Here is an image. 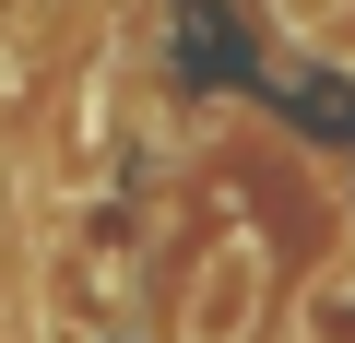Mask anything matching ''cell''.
<instances>
[{"instance_id": "1", "label": "cell", "mask_w": 355, "mask_h": 343, "mask_svg": "<svg viewBox=\"0 0 355 343\" xmlns=\"http://www.w3.org/2000/svg\"><path fill=\"white\" fill-rule=\"evenodd\" d=\"M261 237H214L202 261H190V284H178V308H166V343H249L261 331Z\"/></svg>"}, {"instance_id": "2", "label": "cell", "mask_w": 355, "mask_h": 343, "mask_svg": "<svg viewBox=\"0 0 355 343\" xmlns=\"http://www.w3.org/2000/svg\"><path fill=\"white\" fill-rule=\"evenodd\" d=\"M296 343H355V261H331L296 308Z\"/></svg>"}]
</instances>
